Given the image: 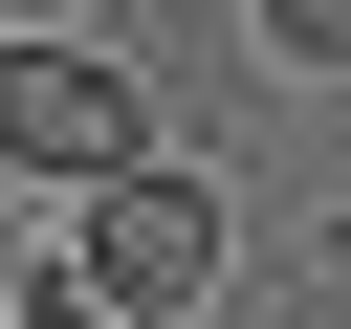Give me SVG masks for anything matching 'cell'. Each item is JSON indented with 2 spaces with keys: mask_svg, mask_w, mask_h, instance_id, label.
Instances as JSON below:
<instances>
[{
  "mask_svg": "<svg viewBox=\"0 0 351 329\" xmlns=\"http://www.w3.org/2000/svg\"><path fill=\"white\" fill-rule=\"evenodd\" d=\"M263 44L285 66H351V0H263Z\"/></svg>",
  "mask_w": 351,
  "mask_h": 329,
  "instance_id": "obj_3",
  "label": "cell"
},
{
  "mask_svg": "<svg viewBox=\"0 0 351 329\" xmlns=\"http://www.w3.org/2000/svg\"><path fill=\"white\" fill-rule=\"evenodd\" d=\"M0 22H88V0H0Z\"/></svg>",
  "mask_w": 351,
  "mask_h": 329,
  "instance_id": "obj_5",
  "label": "cell"
},
{
  "mask_svg": "<svg viewBox=\"0 0 351 329\" xmlns=\"http://www.w3.org/2000/svg\"><path fill=\"white\" fill-rule=\"evenodd\" d=\"M0 329H44V307H0Z\"/></svg>",
  "mask_w": 351,
  "mask_h": 329,
  "instance_id": "obj_6",
  "label": "cell"
},
{
  "mask_svg": "<svg viewBox=\"0 0 351 329\" xmlns=\"http://www.w3.org/2000/svg\"><path fill=\"white\" fill-rule=\"evenodd\" d=\"M110 154H154V88H132L88 22H0V175H22V197H88Z\"/></svg>",
  "mask_w": 351,
  "mask_h": 329,
  "instance_id": "obj_2",
  "label": "cell"
},
{
  "mask_svg": "<svg viewBox=\"0 0 351 329\" xmlns=\"http://www.w3.org/2000/svg\"><path fill=\"white\" fill-rule=\"evenodd\" d=\"M219 263H241V197L154 132V154H110L88 197H66V285H88V329H197L219 307Z\"/></svg>",
  "mask_w": 351,
  "mask_h": 329,
  "instance_id": "obj_1",
  "label": "cell"
},
{
  "mask_svg": "<svg viewBox=\"0 0 351 329\" xmlns=\"http://www.w3.org/2000/svg\"><path fill=\"white\" fill-rule=\"evenodd\" d=\"M22 285H44V197L0 175V307H22Z\"/></svg>",
  "mask_w": 351,
  "mask_h": 329,
  "instance_id": "obj_4",
  "label": "cell"
}]
</instances>
